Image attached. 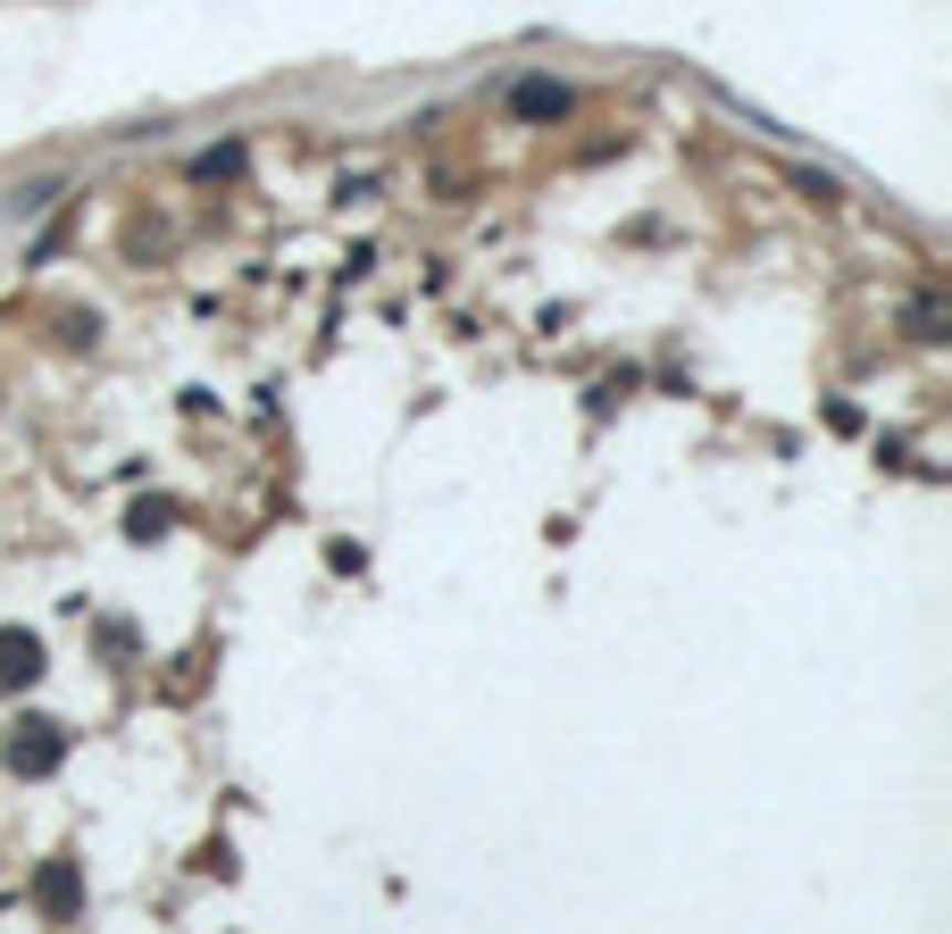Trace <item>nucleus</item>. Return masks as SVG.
<instances>
[{
    "label": "nucleus",
    "instance_id": "1",
    "mask_svg": "<svg viewBox=\"0 0 952 934\" xmlns=\"http://www.w3.org/2000/svg\"><path fill=\"white\" fill-rule=\"evenodd\" d=\"M9 767H18V776H51L59 767V726L51 718H34L25 734H9Z\"/></svg>",
    "mask_w": 952,
    "mask_h": 934
},
{
    "label": "nucleus",
    "instance_id": "2",
    "mask_svg": "<svg viewBox=\"0 0 952 934\" xmlns=\"http://www.w3.org/2000/svg\"><path fill=\"white\" fill-rule=\"evenodd\" d=\"M34 676H42V643L9 626V635H0V684H34Z\"/></svg>",
    "mask_w": 952,
    "mask_h": 934
},
{
    "label": "nucleus",
    "instance_id": "3",
    "mask_svg": "<svg viewBox=\"0 0 952 934\" xmlns=\"http://www.w3.org/2000/svg\"><path fill=\"white\" fill-rule=\"evenodd\" d=\"M34 901H42L51 917H67V910H76V868H67V860H51V868L34 877Z\"/></svg>",
    "mask_w": 952,
    "mask_h": 934
},
{
    "label": "nucleus",
    "instance_id": "4",
    "mask_svg": "<svg viewBox=\"0 0 952 934\" xmlns=\"http://www.w3.org/2000/svg\"><path fill=\"white\" fill-rule=\"evenodd\" d=\"M518 109H527V117H560V109H569V93L543 84V75H527V84H518Z\"/></svg>",
    "mask_w": 952,
    "mask_h": 934
}]
</instances>
